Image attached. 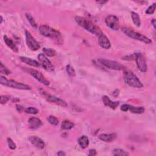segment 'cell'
Here are the masks:
<instances>
[{
  "label": "cell",
  "instance_id": "obj_2",
  "mask_svg": "<svg viewBox=\"0 0 156 156\" xmlns=\"http://www.w3.org/2000/svg\"><path fill=\"white\" fill-rule=\"evenodd\" d=\"M40 33L46 37L50 38L59 44L62 43V38L61 34L50 26L47 25H41L39 27Z\"/></svg>",
  "mask_w": 156,
  "mask_h": 156
},
{
  "label": "cell",
  "instance_id": "obj_21",
  "mask_svg": "<svg viewBox=\"0 0 156 156\" xmlns=\"http://www.w3.org/2000/svg\"><path fill=\"white\" fill-rule=\"evenodd\" d=\"M75 126V124L72 121L69 120H64L62 121L61 124V128L63 130H70L73 129Z\"/></svg>",
  "mask_w": 156,
  "mask_h": 156
},
{
  "label": "cell",
  "instance_id": "obj_28",
  "mask_svg": "<svg viewBox=\"0 0 156 156\" xmlns=\"http://www.w3.org/2000/svg\"><path fill=\"white\" fill-rule=\"evenodd\" d=\"M47 120L48 121L52 126H57L58 124H59V120L57 118L55 117L54 116H50L48 117L47 118Z\"/></svg>",
  "mask_w": 156,
  "mask_h": 156
},
{
  "label": "cell",
  "instance_id": "obj_37",
  "mask_svg": "<svg viewBox=\"0 0 156 156\" xmlns=\"http://www.w3.org/2000/svg\"><path fill=\"white\" fill-rule=\"evenodd\" d=\"M57 155H59V156H64L66 155V153L62 151H59L58 153H57Z\"/></svg>",
  "mask_w": 156,
  "mask_h": 156
},
{
  "label": "cell",
  "instance_id": "obj_5",
  "mask_svg": "<svg viewBox=\"0 0 156 156\" xmlns=\"http://www.w3.org/2000/svg\"><path fill=\"white\" fill-rule=\"evenodd\" d=\"M122 31L127 36H128L130 38H132L134 40H137L140 41H142L143 43L146 44H150L152 43L151 40L149 39L148 37H146L145 35H143V34H141L139 33L134 31L133 30L131 29L129 27H123Z\"/></svg>",
  "mask_w": 156,
  "mask_h": 156
},
{
  "label": "cell",
  "instance_id": "obj_25",
  "mask_svg": "<svg viewBox=\"0 0 156 156\" xmlns=\"http://www.w3.org/2000/svg\"><path fill=\"white\" fill-rule=\"evenodd\" d=\"M26 17L28 21L30 22V24L31 25V26L34 28V29L36 30L37 28V23H36L34 17L30 13H26Z\"/></svg>",
  "mask_w": 156,
  "mask_h": 156
},
{
  "label": "cell",
  "instance_id": "obj_8",
  "mask_svg": "<svg viewBox=\"0 0 156 156\" xmlns=\"http://www.w3.org/2000/svg\"><path fill=\"white\" fill-rule=\"evenodd\" d=\"M25 35L27 47L32 51H37L40 48V45L38 42L34 38V37L31 35V34L29 31H25Z\"/></svg>",
  "mask_w": 156,
  "mask_h": 156
},
{
  "label": "cell",
  "instance_id": "obj_13",
  "mask_svg": "<svg viewBox=\"0 0 156 156\" xmlns=\"http://www.w3.org/2000/svg\"><path fill=\"white\" fill-rule=\"evenodd\" d=\"M29 140L34 146L38 149H42L45 148V144L44 140L37 136H31L29 138Z\"/></svg>",
  "mask_w": 156,
  "mask_h": 156
},
{
  "label": "cell",
  "instance_id": "obj_1",
  "mask_svg": "<svg viewBox=\"0 0 156 156\" xmlns=\"http://www.w3.org/2000/svg\"><path fill=\"white\" fill-rule=\"evenodd\" d=\"M75 21L79 26L93 34L99 36L103 33L100 27L86 18L77 16L75 17Z\"/></svg>",
  "mask_w": 156,
  "mask_h": 156
},
{
  "label": "cell",
  "instance_id": "obj_39",
  "mask_svg": "<svg viewBox=\"0 0 156 156\" xmlns=\"http://www.w3.org/2000/svg\"><path fill=\"white\" fill-rule=\"evenodd\" d=\"M97 3H99V4H104L106 3H107V1H96Z\"/></svg>",
  "mask_w": 156,
  "mask_h": 156
},
{
  "label": "cell",
  "instance_id": "obj_17",
  "mask_svg": "<svg viewBox=\"0 0 156 156\" xmlns=\"http://www.w3.org/2000/svg\"><path fill=\"white\" fill-rule=\"evenodd\" d=\"M20 60L23 62V63L28 65H30L34 67H40V64L39 62H38L37 61L34 60L31 58H27V57H24V56H20L19 58Z\"/></svg>",
  "mask_w": 156,
  "mask_h": 156
},
{
  "label": "cell",
  "instance_id": "obj_29",
  "mask_svg": "<svg viewBox=\"0 0 156 156\" xmlns=\"http://www.w3.org/2000/svg\"><path fill=\"white\" fill-rule=\"evenodd\" d=\"M25 112L27 114H32V115H36L38 114L39 111L37 109L33 107H27L25 109Z\"/></svg>",
  "mask_w": 156,
  "mask_h": 156
},
{
  "label": "cell",
  "instance_id": "obj_31",
  "mask_svg": "<svg viewBox=\"0 0 156 156\" xmlns=\"http://www.w3.org/2000/svg\"><path fill=\"white\" fill-rule=\"evenodd\" d=\"M7 145L9 148L12 149V150H14L16 149L17 148L16 144L14 143V141L10 138H7Z\"/></svg>",
  "mask_w": 156,
  "mask_h": 156
},
{
  "label": "cell",
  "instance_id": "obj_23",
  "mask_svg": "<svg viewBox=\"0 0 156 156\" xmlns=\"http://www.w3.org/2000/svg\"><path fill=\"white\" fill-rule=\"evenodd\" d=\"M131 18L132 19V21H133L134 24L136 26H137V27L140 26V24H141L140 18V16L137 13L134 12H131Z\"/></svg>",
  "mask_w": 156,
  "mask_h": 156
},
{
  "label": "cell",
  "instance_id": "obj_4",
  "mask_svg": "<svg viewBox=\"0 0 156 156\" xmlns=\"http://www.w3.org/2000/svg\"><path fill=\"white\" fill-rule=\"evenodd\" d=\"M0 83L2 86L9 87L12 89H16L22 90H31V87L25 84L17 82L12 79L8 80L6 77L1 76L0 77Z\"/></svg>",
  "mask_w": 156,
  "mask_h": 156
},
{
  "label": "cell",
  "instance_id": "obj_9",
  "mask_svg": "<svg viewBox=\"0 0 156 156\" xmlns=\"http://www.w3.org/2000/svg\"><path fill=\"white\" fill-rule=\"evenodd\" d=\"M38 59L43 67V68L48 72H53L54 71V67L51 62V61L48 59L47 57L44 54H39L38 55Z\"/></svg>",
  "mask_w": 156,
  "mask_h": 156
},
{
  "label": "cell",
  "instance_id": "obj_14",
  "mask_svg": "<svg viewBox=\"0 0 156 156\" xmlns=\"http://www.w3.org/2000/svg\"><path fill=\"white\" fill-rule=\"evenodd\" d=\"M98 37H99V39H98L99 44H100L101 47L106 50H108L111 47L110 42L109 38H107V37L105 34L102 33Z\"/></svg>",
  "mask_w": 156,
  "mask_h": 156
},
{
  "label": "cell",
  "instance_id": "obj_35",
  "mask_svg": "<svg viewBox=\"0 0 156 156\" xmlns=\"http://www.w3.org/2000/svg\"><path fill=\"white\" fill-rule=\"evenodd\" d=\"M96 154H97L96 151L95 149H92L89 150V153L88 154V155L94 156V155H96Z\"/></svg>",
  "mask_w": 156,
  "mask_h": 156
},
{
  "label": "cell",
  "instance_id": "obj_7",
  "mask_svg": "<svg viewBox=\"0 0 156 156\" xmlns=\"http://www.w3.org/2000/svg\"><path fill=\"white\" fill-rule=\"evenodd\" d=\"M134 55H135L134 60L136 62V64L137 65L138 69L141 72L146 73L147 72L148 66L144 55L140 52L134 53Z\"/></svg>",
  "mask_w": 156,
  "mask_h": 156
},
{
  "label": "cell",
  "instance_id": "obj_16",
  "mask_svg": "<svg viewBox=\"0 0 156 156\" xmlns=\"http://www.w3.org/2000/svg\"><path fill=\"white\" fill-rule=\"evenodd\" d=\"M104 104L112 109H115L119 105V101H112L107 96H104L102 98Z\"/></svg>",
  "mask_w": 156,
  "mask_h": 156
},
{
  "label": "cell",
  "instance_id": "obj_32",
  "mask_svg": "<svg viewBox=\"0 0 156 156\" xmlns=\"http://www.w3.org/2000/svg\"><path fill=\"white\" fill-rule=\"evenodd\" d=\"M155 7H156V3H154L151 6H150L146 10V13L148 14V15H151V14H153L155 12Z\"/></svg>",
  "mask_w": 156,
  "mask_h": 156
},
{
  "label": "cell",
  "instance_id": "obj_24",
  "mask_svg": "<svg viewBox=\"0 0 156 156\" xmlns=\"http://www.w3.org/2000/svg\"><path fill=\"white\" fill-rule=\"evenodd\" d=\"M112 154L116 156H127L129 155L128 152L122 149H115L113 151Z\"/></svg>",
  "mask_w": 156,
  "mask_h": 156
},
{
  "label": "cell",
  "instance_id": "obj_19",
  "mask_svg": "<svg viewBox=\"0 0 156 156\" xmlns=\"http://www.w3.org/2000/svg\"><path fill=\"white\" fill-rule=\"evenodd\" d=\"M4 41L5 42V44L7 45V46L9 48H10L13 51L16 52H18V48L17 46L16 45V44L14 43L12 39H10V38H9L6 35H4Z\"/></svg>",
  "mask_w": 156,
  "mask_h": 156
},
{
  "label": "cell",
  "instance_id": "obj_3",
  "mask_svg": "<svg viewBox=\"0 0 156 156\" xmlns=\"http://www.w3.org/2000/svg\"><path fill=\"white\" fill-rule=\"evenodd\" d=\"M124 80L126 84L132 87L137 89L143 87V83L140 81L137 76L131 71L126 69V68L124 69Z\"/></svg>",
  "mask_w": 156,
  "mask_h": 156
},
{
  "label": "cell",
  "instance_id": "obj_12",
  "mask_svg": "<svg viewBox=\"0 0 156 156\" xmlns=\"http://www.w3.org/2000/svg\"><path fill=\"white\" fill-rule=\"evenodd\" d=\"M45 98H46L47 101L49 103H54L55 104L62 106L63 107H67L68 106L67 103L65 101L62 100V99H60L59 98H58L55 96L47 94V95H45Z\"/></svg>",
  "mask_w": 156,
  "mask_h": 156
},
{
  "label": "cell",
  "instance_id": "obj_38",
  "mask_svg": "<svg viewBox=\"0 0 156 156\" xmlns=\"http://www.w3.org/2000/svg\"><path fill=\"white\" fill-rule=\"evenodd\" d=\"M155 24H156V23H155V19H152V20L151 21V24H152V26H153L154 30H155V28H156Z\"/></svg>",
  "mask_w": 156,
  "mask_h": 156
},
{
  "label": "cell",
  "instance_id": "obj_40",
  "mask_svg": "<svg viewBox=\"0 0 156 156\" xmlns=\"http://www.w3.org/2000/svg\"><path fill=\"white\" fill-rule=\"evenodd\" d=\"M3 17L1 16V23H3Z\"/></svg>",
  "mask_w": 156,
  "mask_h": 156
},
{
  "label": "cell",
  "instance_id": "obj_36",
  "mask_svg": "<svg viewBox=\"0 0 156 156\" xmlns=\"http://www.w3.org/2000/svg\"><path fill=\"white\" fill-rule=\"evenodd\" d=\"M16 107H17V110L19 112H21L23 110V106H20V105H17Z\"/></svg>",
  "mask_w": 156,
  "mask_h": 156
},
{
  "label": "cell",
  "instance_id": "obj_11",
  "mask_svg": "<svg viewBox=\"0 0 156 156\" xmlns=\"http://www.w3.org/2000/svg\"><path fill=\"white\" fill-rule=\"evenodd\" d=\"M30 73L33 78L42 84H44V86H48L50 85V82L38 71L35 69H30Z\"/></svg>",
  "mask_w": 156,
  "mask_h": 156
},
{
  "label": "cell",
  "instance_id": "obj_26",
  "mask_svg": "<svg viewBox=\"0 0 156 156\" xmlns=\"http://www.w3.org/2000/svg\"><path fill=\"white\" fill-rule=\"evenodd\" d=\"M66 71H67V74L70 77H75L76 76V71L72 65H67Z\"/></svg>",
  "mask_w": 156,
  "mask_h": 156
},
{
  "label": "cell",
  "instance_id": "obj_27",
  "mask_svg": "<svg viewBox=\"0 0 156 156\" xmlns=\"http://www.w3.org/2000/svg\"><path fill=\"white\" fill-rule=\"evenodd\" d=\"M43 52H44V54L48 57H53L55 55L56 52L52 48H43Z\"/></svg>",
  "mask_w": 156,
  "mask_h": 156
},
{
  "label": "cell",
  "instance_id": "obj_33",
  "mask_svg": "<svg viewBox=\"0 0 156 156\" xmlns=\"http://www.w3.org/2000/svg\"><path fill=\"white\" fill-rule=\"evenodd\" d=\"M10 100V97L7 95H1V104H5Z\"/></svg>",
  "mask_w": 156,
  "mask_h": 156
},
{
  "label": "cell",
  "instance_id": "obj_20",
  "mask_svg": "<svg viewBox=\"0 0 156 156\" xmlns=\"http://www.w3.org/2000/svg\"><path fill=\"white\" fill-rule=\"evenodd\" d=\"M89 139L86 135H82L78 139V144L82 149H86L89 145Z\"/></svg>",
  "mask_w": 156,
  "mask_h": 156
},
{
  "label": "cell",
  "instance_id": "obj_30",
  "mask_svg": "<svg viewBox=\"0 0 156 156\" xmlns=\"http://www.w3.org/2000/svg\"><path fill=\"white\" fill-rule=\"evenodd\" d=\"M0 72H1V74H4L6 75H8L10 74V71L8 68H7L2 62L0 64Z\"/></svg>",
  "mask_w": 156,
  "mask_h": 156
},
{
  "label": "cell",
  "instance_id": "obj_22",
  "mask_svg": "<svg viewBox=\"0 0 156 156\" xmlns=\"http://www.w3.org/2000/svg\"><path fill=\"white\" fill-rule=\"evenodd\" d=\"M129 110L131 113H135V114H141V113H143L145 112V108L143 107H141V106L135 107L130 105Z\"/></svg>",
  "mask_w": 156,
  "mask_h": 156
},
{
  "label": "cell",
  "instance_id": "obj_10",
  "mask_svg": "<svg viewBox=\"0 0 156 156\" xmlns=\"http://www.w3.org/2000/svg\"><path fill=\"white\" fill-rule=\"evenodd\" d=\"M106 25L111 30L117 31L120 28V22L118 18L113 15H109L105 19Z\"/></svg>",
  "mask_w": 156,
  "mask_h": 156
},
{
  "label": "cell",
  "instance_id": "obj_34",
  "mask_svg": "<svg viewBox=\"0 0 156 156\" xmlns=\"http://www.w3.org/2000/svg\"><path fill=\"white\" fill-rule=\"evenodd\" d=\"M129 106L130 105L129 104H123L120 108L121 110H122L123 112H127L128 111L129 109Z\"/></svg>",
  "mask_w": 156,
  "mask_h": 156
},
{
  "label": "cell",
  "instance_id": "obj_15",
  "mask_svg": "<svg viewBox=\"0 0 156 156\" xmlns=\"http://www.w3.org/2000/svg\"><path fill=\"white\" fill-rule=\"evenodd\" d=\"M28 124L30 125V128L33 130L38 129L42 126L41 121L36 117H31L28 120Z\"/></svg>",
  "mask_w": 156,
  "mask_h": 156
},
{
  "label": "cell",
  "instance_id": "obj_6",
  "mask_svg": "<svg viewBox=\"0 0 156 156\" xmlns=\"http://www.w3.org/2000/svg\"><path fill=\"white\" fill-rule=\"evenodd\" d=\"M98 61L101 65L104 66L105 67L110 69L120 71L126 69V67L124 66H123L119 62H117L114 61H111L106 59H99Z\"/></svg>",
  "mask_w": 156,
  "mask_h": 156
},
{
  "label": "cell",
  "instance_id": "obj_18",
  "mask_svg": "<svg viewBox=\"0 0 156 156\" xmlns=\"http://www.w3.org/2000/svg\"><path fill=\"white\" fill-rule=\"evenodd\" d=\"M117 137L116 134L112 133V134H102L99 135V138L104 142H111L113 141Z\"/></svg>",
  "mask_w": 156,
  "mask_h": 156
}]
</instances>
